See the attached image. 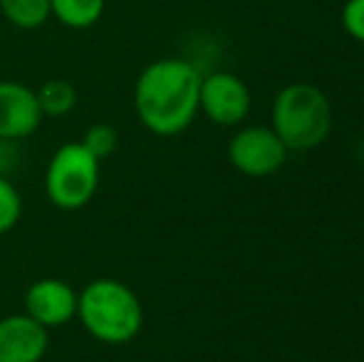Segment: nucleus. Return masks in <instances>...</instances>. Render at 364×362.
Segmentation results:
<instances>
[{"instance_id":"obj_1","label":"nucleus","mask_w":364,"mask_h":362,"mask_svg":"<svg viewBox=\"0 0 364 362\" xmlns=\"http://www.w3.org/2000/svg\"><path fill=\"white\" fill-rule=\"evenodd\" d=\"M198 68L181 58L154 60L134 85V110L139 122L156 137H176L198 115L201 92Z\"/></svg>"},{"instance_id":"obj_2","label":"nucleus","mask_w":364,"mask_h":362,"mask_svg":"<svg viewBox=\"0 0 364 362\" xmlns=\"http://www.w3.org/2000/svg\"><path fill=\"white\" fill-rule=\"evenodd\" d=\"M77 318L102 345H127L141 333L144 308L127 283L97 278L77 295Z\"/></svg>"},{"instance_id":"obj_3","label":"nucleus","mask_w":364,"mask_h":362,"mask_svg":"<svg viewBox=\"0 0 364 362\" xmlns=\"http://www.w3.org/2000/svg\"><path fill=\"white\" fill-rule=\"evenodd\" d=\"M270 119L288 151H310L330 137L332 105L315 85L292 82L275 95Z\"/></svg>"},{"instance_id":"obj_4","label":"nucleus","mask_w":364,"mask_h":362,"mask_svg":"<svg viewBox=\"0 0 364 362\" xmlns=\"http://www.w3.org/2000/svg\"><path fill=\"white\" fill-rule=\"evenodd\" d=\"M100 186V159L82 142H68L53 154L45 171L48 198L63 211H80L95 198Z\"/></svg>"},{"instance_id":"obj_5","label":"nucleus","mask_w":364,"mask_h":362,"mask_svg":"<svg viewBox=\"0 0 364 362\" xmlns=\"http://www.w3.org/2000/svg\"><path fill=\"white\" fill-rule=\"evenodd\" d=\"M288 147L280 142V137L273 132V127L253 124L235 132L228 144V159L240 174L250 179H263L273 176L283 169L288 159Z\"/></svg>"},{"instance_id":"obj_6","label":"nucleus","mask_w":364,"mask_h":362,"mask_svg":"<svg viewBox=\"0 0 364 362\" xmlns=\"http://www.w3.org/2000/svg\"><path fill=\"white\" fill-rule=\"evenodd\" d=\"M250 90L238 75L233 73H211L201 78V92H198V112L208 117L213 124L235 127L248 117L250 112Z\"/></svg>"},{"instance_id":"obj_7","label":"nucleus","mask_w":364,"mask_h":362,"mask_svg":"<svg viewBox=\"0 0 364 362\" xmlns=\"http://www.w3.org/2000/svg\"><path fill=\"white\" fill-rule=\"evenodd\" d=\"M77 290L68 280L40 278L25 290V313L43 328H63L77 318Z\"/></svg>"},{"instance_id":"obj_8","label":"nucleus","mask_w":364,"mask_h":362,"mask_svg":"<svg viewBox=\"0 0 364 362\" xmlns=\"http://www.w3.org/2000/svg\"><path fill=\"white\" fill-rule=\"evenodd\" d=\"M43 124L38 95L23 82L0 80V142L28 139Z\"/></svg>"},{"instance_id":"obj_9","label":"nucleus","mask_w":364,"mask_h":362,"mask_svg":"<svg viewBox=\"0 0 364 362\" xmlns=\"http://www.w3.org/2000/svg\"><path fill=\"white\" fill-rule=\"evenodd\" d=\"M50 330L28 313L0 318V362H40L48 353Z\"/></svg>"},{"instance_id":"obj_10","label":"nucleus","mask_w":364,"mask_h":362,"mask_svg":"<svg viewBox=\"0 0 364 362\" xmlns=\"http://www.w3.org/2000/svg\"><path fill=\"white\" fill-rule=\"evenodd\" d=\"M107 0H50V15L70 30H87L105 15Z\"/></svg>"},{"instance_id":"obj_11","label":"nucleus","mask_w":364,"mask_h":362,"mask_svg":"<svg viewBox=\"0 0 364 362\" xmlns=\"http://www.w3.org/2000/svg\"><path fill=\"white\" fill-rule=\"evenodd\" d=\"M5 20L20 30H38L48 23L50 0H0Z\"/></svg>"},{"instance_id":"obj_12","label":"nucleus","mask_w":364,"mask_h":362,"mask_svg":"<svg viewBox=\"0 0 364 362\" xmlns=\"http://www.w3.org/2000/svg\"><path fill=\"white\" fill-rule=\"evenodd\" d=\"M35 95H38V105L43 110V117H65L77 105V90L73 87V82H68L63 78L43 82V87L35 90Z\"/></svg>"},{"instance_id":"obj_13","label":"nucleus","mask_w":364,"mask_h":362,"mask_svg":"<svg viewBox=\"0 0 364 362\" xmlns=\"http://www.w3.org/2000/svg\"><path fill=\"white\" fill-rule=\"evenodd\" d=\"M23 218V196L3 174H0V236L13 231Z\"/></svg>"},{"instance_id":"obj_14","label":"nucleus","mask_w":364,"mask_h":362,"mask_svg":"<svg viewBox=\"0 0 364 362\" xmlns=\"http://www.w3.org/2000/svg\"><path fill=\"white\" fill-rule=\"evenodd\" d=\"M82 144H85V149L90 151L92 156H97V159L102 161L117 151V147H119V132L112 124H92L90 129H87Z\"/></svg>"},{"instance_id":"obj_15","label":"nucleus","mask_w":364,"mask_h":362,"mask_svg":"<svg viewBox=\"0 0 364 362\" xmlns=\"http://www.w3.org/2000/svg\"><path fill=\"white\" fill-rule=\"evenodd\" d=\"M342 28L357 43H364V0H347L342 8Z\"/></svg>"}]
</instances>
